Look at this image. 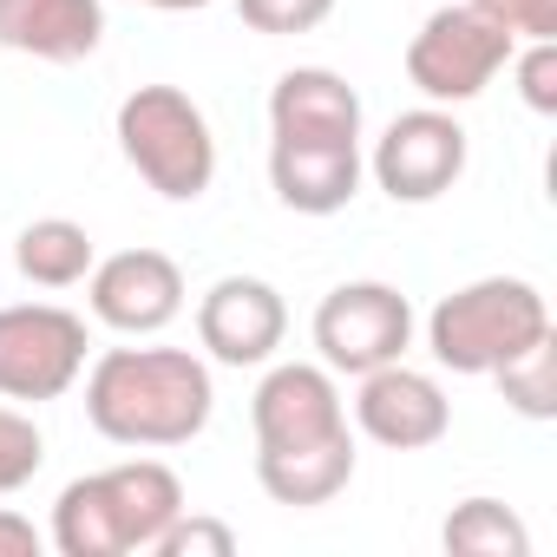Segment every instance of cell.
Listing matches in <instances>:
<instances>
[{"label":"cell","instance_id":"cell-6","mask_svg":"<svg viewBox=\"0 0 557 557\" xmlns=\"http://www.w3.org/2000/svg\"><path fill=\"white\" fill-rule=\"evenodd\" d=\"M92 355L86 315L60 309V302H8L0 309V400H60L79 387Z\"/></svg>","mask_w":557,"mask_h":557},{"label":"cell","instance_id":"cell-25","mask_svg":"<svg viewBox=\"0 0 557 557\" xmlns=\"http://www.w3.org/2000/svg\"><path fill=\"white\" fill-rule=\"evenodd\" d=\"M40 550H47V531L27 511L0 505V557H40Z\"/></svg>","mask_w":557,"mask_h":557},{"label":"cell","instance_id":"cell-15","mask_svg":"<svg viewBox=\"0 0 557 557\" xmlns=\"http://www.w3.org/2000/svg\"><path fill=\"white\" fill-rule=\"evenodd\" d=\"M269 138L361 145V92L329 66H289L269 86Z\"/></svg>","mask_w":557,"mask_h":557},{"label":"cell","instance_id":"cell-19","mask_svg":"<svg viewBox=\"0 0 557 557\" xmlns=\"http://www.w3.org/2000/svg\"><path fill=\"white\" fill-rule=\"evenodd\" d=\"M492 381H498V394H505L511 413L557 420V335H537L531 348H518L511 361H498Z\"/></svg>","mask_w":557,"mask_h":557},{"label":"cell","instance_id":"cell-18","mask_svg":"<svg viewBox=\"0 0 557 557\" xmlns=\"http://www.w3.org/2000/svg\"><path fill=\"white\" fill-rule=\"evenodd\" d=\"M440 544H446L453 557H524V550H531V531H524V518H518L511 505H498V498H466V505H453V518L440 524Z\"/></svg>","mask_w":557,"mask_h":557},{"label":"cell","instance_id":"cell-16","mask_svg":"<svg viewBox=\"0 0 557 557\" xmlns=\"http://www.w3.org/2000/svg\"><path fill=\"white\" fill-rule=\"evenodd\" d=\"M348 479H355V433L289 446V453H256V485L275 505H296V511H315V505L342 498Z\"/></svg>","mask_w":557,"mask_h":557},{"label":"cell","instance_id":"cell-20","mask_svg":"<svg viewBox=\"0 0 557 557\" xmlns=\"http://www.w3.org/2000/svg\"><path fill=\"white\" fill-rule=\"evenodd\" d=\"M40 466H47V433L34 426V413L0 407V498L21 492V485H34Z\"/></svg>","mask_w":557,"mask_h":557},{"label":"cell","instance_id":"cell-14","mask_svg":"<svg viewBox=\"0 0 557 557\" xmlns=\"http://www.w3.org/2000/svg\"><path fill=\"white\" fill-rule=\"evenodd\" d=\"M106 40V0H0V47L47 60V66H79Z\"/></svg>","mask_w":557,"mask_h":557},{"label":"cell","instance_id":"cell-4","mask_svg":"<svg viewBox=\"0 0 557 557\" xmlns=\"http://www.w3.org/2000/svg\"><path fill=\"white\" fill-rule=\"evenodd\" d=\"M119 151L164 203H197L216 184L210 119L177 86H138L119 99Z\"/></svg>","mask_w":557,"mask_h":557},{"label":"cell","instance_id":"cell-1","mask_svg":"<svg viewBox=\"0 0 557 557\" xmlns=\"http://www.w3.org/2000/svg\"><path fill=\"white\" fill-rule=\"evenodd\" d=\"M216 413L210 361L190 348H106L86 368V420L132 453L190 446Z\"/></svg>","mask_w":557,"mask_h":557},{"label":"cell","instance_id":"cell-8","mask_svg":"<svg viewBox=\"0 0 557 557\" xmlns=\"http://www.w3.org/2000/svg\"><path fill=\"white\" fill-rule=\"evenodd\" d=\"M466 151L472 145H466V125L453 119V106H413L374 138L368 177L394 203H440L466 177Z\"/></svg>","mask_w":557,"mask_h":557},{"label":"cell","instance_id":"cell-22","mask_svg":"<svg viewBox=\"0 0 557 557\" xmlns=\"http://www.w3.org/2000/svg\"><path fill=\"white\" fill-rule=\"evenodd\" d=\"M236 14H243V27H256L269 40H289V34H315L335 14V0H236Z\"/></svg>","mask_w":557,"mask_h":557},{"label":"cell","instance_id":"cell-10","mask_svg":"<svg viewBox=\"0 0 557 557\" xmlns=\"http://www.w3.org/2000/svg\"><path fill=\"white\" fill-rule=\"evenodd\" d=\"M249 433L256 453H289L348 433V400L322 361H275L249 394Z\"/></svg>","mask_w":557,"mask_h":557},{"label":"cell","instance_id":"cell-26","mask_svg":"<svg viewBox=\"0 0 557 557\" xmlns=\"http://www.w3.org/2000/svg\"><path fill=\"white\" fill-rule=\"evenodd\" d=\"M138 8H164V14H197V8H210V0H138Z\"/></svg>","mask_w":557,"mask_h":557},{"label":"cell","instance_id":"cell-24","mask_svg":"<svg viewBox=\"0 0 557 557\" xmlns=\"http://www.w3.org/2000/svg\"><path fill=\"white\" fill-rule=\"evenodd\" d=\"M485 21H498L511 40H557V0H466Z\"/></svg>","mask_w":557,"mask_h":557},{"label":"cell","instance_id":"cell-2","mask_svg":"<svg viewBox=\"0 0 557 557\" xmlns=\"http://www.w3.org/2000/svg\"><path fill=\"white\" fill-rule=\"evenodd\" d=\"M177 511H184V479L164 459H125L73 479L53 498L47 544L60 557H132V550H151Z\"/></svg>","mask_w":557,"mask_h":557},{"label":"cell","instance_id":"cell-12","mask_svg":"<svg viewBox=\"0 0 557 557\" xmlns=\"http://www.w3.org/2000/svg\"><path fill=\"white\" fill-rule=\"evenodd\" d=\"M355 426L374 446H387V453H426V446L446 440L453 400H446V387L433 374H420L407 361H387V368L361 374V387H355Z\"/></svg>","mask_w":557,"mask_h":557},{"label":"cell","instance_id":"cell-23","mask_svg":"<svg viewBox=\"0 0 557 557\" xmlns=\"http://www.w3.org/2000/svg\"><path fill=\"white\" fill-rule=\"evenodd\" d=\"M511 79H518V99L537 112V119H550L557 112V40H524V47H511Z\"/></svg>","mask_w":557,"mask_h":557},{"label":"cell","instance_id":"cell-7","mask_svg":"<svg viewBox=\"0 0 557 557\" xmlns=\"http://www.w3.org/2000/svg\"><path fill=\"white\" fill-rule=\"evenodd\" d=\"M315 355L329 374H374L387 361H407L413 348V302L394 289V283H342L322 296L315 309Z\"/></svg>","mask_w":557,"mask_h":557},{"label":"cell","instance_id":"cell-11","mask_svg":"<svg viewBox=\"0 0 557 557\" xmlns=\"http://www.w3.org/2000/svg\"><path fill=\"white\" fill-rule=\"evenodd\" d=\"M289 335V302L262 275H216L197 302V342L216 368H269Z\"/></svg>","mask_w":557,"mask_h":557},{"label":"cell","instance_id":"cell-21","mask_svg":"<svg viewBox=\"0 0 557 557\" xmlns=\"http://www.w3.org/2000/svg\"><path fill=\"white\" fill-rule=\"evenodd\" d=\"M236 550V531L223 524V518H197L190 505L158 531V544H151V557H230Z\"/></svg>","mask_w":557,"mask_h":557},{"label":"cell","instance_id":"cell-17","mask_svg":"<svg viewBox=\"0 0 557 557\" xmlns=\"http://www.w3.org/2000/svg\"><path fill=\"white\" fill-rule=\"evenodd\" d=\"M92 262H99V249H92L86 223H73V216H34L14 236V269L34 289H79Z\"/></svg>","mask_w":557,"mask_h":557},{"label":"cell","instance_id":"cell-9","mask_svg":"<svg viewBox=\"0 0 557 557\" xmlns=\"http://www.w3.org/2000/svg\"><path fill=\"white\" fill-rule=\"evenodd\" d=\"M86 309L99 329L112 335H164L184 315V269L164 249H119L106 262H92L86 275Z\"/></svg>","mask_w":557,"mask_h":557},{"label":"cell","instance_id":"cell-5","mask_svg":"<svg viewBox=\"0 0 557 557\" xmlns=\"http://www.w3.org/2000/svg\"><path fill=\"white\" fill-rule=\"evenodd\" d=\"M511 34L498 21H485L479 8L453 0L420 21V34L407 40V86L426 106H472L511 60Z\"/></svg>","mask_w":557,"mask_h":557},{"label":"cell","instance_id":"cell-3","mask_svg":"<svg viewBox=\"0 0 557 557\" xmlns=\"http://www.w3.org/2000/svg\"><path fill=\"white\" fill-rule=\"evenodd\" d=\"M537 335H550V302L524 275H479L426 315V348L446 374H492Z\"/></svg>","mask_w":557,"mask_h":557},{"label":"cell","instance_id":"cell-13","mask_svg":"<svg viewBox=\"0 0 557 557\" xmlns=\"http://www.w3.org/2000/svg\"><path fill=\"white\" fill-rule=\"evenodd\" d=\"M368 158L335 138H269V190L296 216H335L361 197Z\"/></svg>","mask_w":557,"mask_h":557}]
</instances>
